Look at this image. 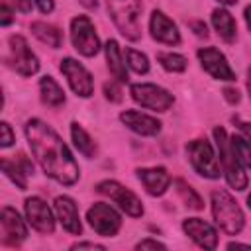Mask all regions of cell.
I'll list each match as a JSON object with an SVG mask.
<instances>
[{
  "label": "cell",
  "mask_w": 251,
  "mask_h": 251,
  "mask_svg": "<svg viewBox=\"0 0 251 251\" xmlns=\"http://www.w3.org/2000/svg\"><path fill=\"white\" fill-rule=\"evenodd\" d=\"M25 137L31 147V153L35 155L37 163L41 165L47 176L55 178L65 186H71L78 180V165L73 159L69 147L63 143V139L51 126L33 118L25 124Z\"/></svg>",
  "instance_id": "obj_1"
},
{
  "label": "cell",
  "mask_w": 251,
  "mask_h": 251,
  "mask_svg": "<svg viewBox=\"0 0 251 251\" xmlns=\"http://www.w3.org/2000/svg\"><path fill=\"white\" fill-rule=\"evenodd\" d=\"M108 14L126 39L141 37V2L139 0H106Z\"/></svg>",
  "instance_id": "obj_2"
},
{
  "label": "cell",
  "mask_w": 251,
  "mask_h": 251,
  "mask_svg": "<svg viewBox=\"0 0 251 251\" xmlns=\"http://www.w3.org/2000/svg\"><path fill=\"white\" fill-rule=\"evenodd\" d=\"M212 214H214L216 224L227 235H237L243 229V224H245L243 212L226 190L212 192Z\"/></svg>",
  "instance_id": "obj_3"
},
{
  "label": "cell",
  "mask_w": 251,
  "mask_h": 251,
  "mask_svg": "<svg viewBox=\"0 0 251 251\" xmlns=\"http://www.w3.org/2000/svg\"><path fill=\"white\" fill-rule=\"evenodd\" d=\"M214 139H216V145L220 151V161L224 165V175H226L227 184L235 190H245L247 188V175L243 173V165L237 161V157L231 149L229 137L222 126L214 129Z\"/></svg>",
  "instance_id": "obj_4"
},
{
  "label": "cell",
  "mask_w": 251,
  "mask_h": 251,
  "mask_svg": "<svg viewBox=\"0 0 251 251\" xmlns=\"http://www.w3.org/2000/svg\"><path fill=\"white\" fill-rule=\"evenodd\" d=\"M4 61L8 67H12L22 76H31L39 71V61L22 35L8 37V55Z\"/></svg>",
  "instance_id": "obj_5"
},
{
  "label": "cell",
  "mask_w": 251,
  "mask_h": 251,
  "mask_svg": "<svg viewBox=\"0 0 251 251\" xmlns=\"http://www.w3.org/2000/svg\"><path fill=\"white\" fill-rule=\"evenodd\" d=\"M186 155H188L194 171L200 176H206V178H218L220 176V163H218V157H216L210 141H206V139L188 141Z\"/></svg>",
  "instance_id": "obj_6"
},
{
  "label": "cell",
  "mask_w": 251,
  "mask_h": 251,
  "mask_svg": "<svg viewBox=\"0 0 251 251\" xmlns=\"http://www.w3.org/2000/svg\"><path fill=\"white\" fill-rule=\"evenodd\" d=\"M71 41L73 47L84 55V57H94L100 51V39L96 35V29L86 16H76L71 22Z\"/></svg>",
  "instance_id": "obj_7"
},
{
  "label": "cell",
  "mask_w": 251,
  "mask_h": 251,
  "mask_svg": "<svg viewBox=\"0 0 251 251\" xmlns=\"http://www.w3.org/2000/svg\"><path fill=\"white\" fill-rule=\"evenodd\" d=\"M129 94L137 104H141L143 108L155 110V112H167L175 102V98L169 90H165L157 84H151V82L131 84Z\"/></svg>",
  "instance_id": "obj_8"
},
{
  "label": "cell",
  "mask_w": 251,
  "mask_h": 251,
  "mask_svg": "<svg viewBox=\"0 0 251 251\" xmlns=\"http://www.w3.org/2000/svg\"><path fill=\"white\" fill-rule=\"evenodd\" d=\"M96 190L100 194L110 196L127 216H131V218H141L143 216V204H141V200L129 188L122 186L120 182H116V180H102V182L96 184Z\"/></svg>",
  "instance_id": "obj_9"
},
{
  "label": "cell",
  "mask_w": 251,
  "mask_h": 251,
  "mask_svg": "<svg viewBox=\"0 0 251 251\" xmlns=\"http://www.w3.org/2000/svg\"><path fill=\"white\" fill-rule=\"evenodd\" d=\"M86 220H88L90 227H92L96 233L104 235V237L116 235L118 229L122 227V218H120V214H118L112 206H108V204H104V202H96L94 206H90L88 212H86Z\"/></svg>",
  "instance_id": "obj_10"
},
{
  "label": "cell",
  "mask_w": 251,
  "mask_h": 251,
  "mask_svg": "<svg viewBox=\"0 0 251 251\" xmlns=\"http://www.w3.org/2000/svg\"><path fill=\"white\" fill-rule=\"evenodd\" d=\"M61 73L67 76L73 92L76 96H82V98H88L92 92H94V80H92V75L78 63L75 61L73 57H65L61 61Z\"/></svg>",
  "instance_id": "obj_11"
},
{
  "label": "cell",
  "mask_w": 251,
  "mask_h": 251,
  "mask_svg": "<svg viewBox=\"0 0 251 251\" xmlns=\"http://www.w3.org/2000/svg\"><path fill=\"white\" fill-rule=\"evenodd\" d=\"M200 65L206 73H210L218 80H235V73L231 71L226 55L218 51L216 47H202L198 49Z\"/></svg>",
  "instance_id": "obj_12"
},
{
  "label": "cell",
  "mask_w": 251,
  "mask_h": 251,
  "mask_svg": "<svg viewBox=\"0 0 251 251\" xmlns=\"http://www.w3.org/2000/svg\"><path fill=\"white\" fill-rule=\"evenodd\" d=\"M0 226H2V243L4 245L18 247L27 237V227H25L24 220L10 206L2 208V212H0Z\"/></svg>",
  "instance_id": "obj_13"
},
{
  "label": "cell",
  "mask_w": 251,
  "mask_h": 251,
  "mask_svg": "<svg viewBox=\"0 0 251 251\" xmlns=\"http://www.w3.org/2000/svg\"><path fill=\"white\" fill-rule=\"evenodd\" d=\"M25 210V218L31 224V227H35L41 233H53L55 229V220L51 214V208L39 198V196H31L25 200L24 204Z\"/></svg>",
  "instance_id": "obj_14"
},
{
  "label": "cell",
  "mask_w": 251,
  "mask_h": 251,
  "mask_svg": "<svg viewBox=\"0 0 251 251\" xmlns=\"http://www.w3.org/2000/svg\"><path fill=\"white\" fill-rule=\"evenodd\" d=\"M149 29H151V37L157 39L159 43L165 45H176L180 41V33L175 25V22L165 16L161 10H153L151 20H149Z\"/></svg>",
  "instance_id": "obj_15"
},
{
  "label": "cell",
  "mask_w": 251,
  "mask_h": 251,
  "mask_svg": "<svg viewBox=\"0 0 251 251\" xmlns=\"http://www.w3.org/2000/svg\"><path fill=\"white\" fill-rule=\"evenodd\" d=\"M182 229H184V233L196 245H200L204 249H216V245H218L216 229L210 224H206L204 220H200V218H186L182 222Z\"/></svg>",
  "instance_id": "obj_16"
},
{
  "label": "cell",
  "mask_w": 251,
  "mask_h": 251,
  "mask_svg": "<svg viewBox=\"0 0 251 251\" xmlns=\"http://www.w3.org/2000/svg\"><path fill=\"white\" fill-rule=\"evenodd\" d=\"M2 173H4L20 190H25V188H27V176L33 175V163H31L24 153H20L14 161L8 159V157H2Z\"/></svg>",
  "instance_id": "obj_17"
},
{
  "label": "cell",
  "mask_w": 251,
  "mask_h": 251,
  "mask_svg": "<svg viewBox=\"0 0 251 251\" xmlns=\"http://www.w3.org/2000/svg\"><path fill=\"white\" fill-rule=\"evenodd\" d=\"M55 212H57V218H59L63 229H67L73 235H80L82 224H80V218H78V208H76L73 198L57 196L55 198Z\"/></svg>",
  "instance_id": "obj_18"
},
{
  "label": "cell",
  "mask_w": 251,
  "mask_h": 251,
  "mask_svg": "<svg viewBox=\"0 0 251 251\" xmlns=\"http://www.w3.org/2000/svg\"><path fill=\"white\" fill-rule=\"evenodd\" d=\"M120 120L135 133L139 135H157L161 131V122L157 118H151L147 114H141L137 110H126L120 114Z\"/></svg>",
  "instance_id": "obj_19"
},
{
  "label": "cell",
  "mask_w": 251,
  "mask_h": 251,
  "mask_svg": "<svg viewBox=\"0 0 251 251\" xmlns=\"http://www.w3.org/2000/svg\"><path fill=\"white\" fill-rule=\"evenodd\" d=\"M137 178L143 182L147 192L151 196H161L167 192L171 184V175L167 173L165 167H153V169H137Z\"/></svg>",
  "instance_id": "obj_20"
},
{
  "label": "cell",
  "mask_w": 251,
  "mask_h": 251,
  "mask_svg": "<svg viewBox=\"0 0 251 251\" xmlns=\"http://www.w3.org/2000/svg\"><path fill=\"white\" fill-rule=\"evenodd\" d=\"M212 25L218 31V35L226 41V43H233L237 37V25L233 16L226 10V8H216L212 12Z\"/></svg>",
  "instance_id": "obj_21"
},
{
  "label": "cell",
  "mask_w": 251,
  "mask_h": 251,
  "mask_svg": "<svg viewBox=\"0 0 251 251\" xmlns=\"http://www.w3.org/2000/svg\"><path fill=\"white\" fill-rule=\"evenodd\" d=\"M104 53H106V61H108V69L114 75V78L118 82H127V69L126 63L122 59V51L116 39H108L104 45Z\"/></svg>",
  "instance_id": "obj_22"
},
{
  "label": "cell",
  "mask_w": 251,
  "mask_h": 251,
  "mask_svg": "<svg viewBox=\"0 0 251 251\" xmlns=\"http://www.w3.org/2000/svg\"><path fill=\"white\" fill-rule=\"evenodd\" d=\"M39 90H41V100L47 106L57 108V106L65 104V90L59 86V82L53 76H49V75L41 76L39 78Z\"/></svg>",
  "instance_id": "obj_23"
},
{
  "label": "cell",
  "mask_w": 251,
  "mask_h": 251,
  "mask_svg": "<svg viewBox=\"0 0 251 251\" xmlns=\"http://www.w3.org/2000/svg\"><path fill=\"white\" fill-rule=\"evenodd\" d=\"M31 33L41 43H45L53 49H59L63 45V33L57 25H51V24H45V22H33L31 24Z\"/></svg>",
  "instance_id": "obj_24"
},
{
  "label": "cell",
  "mask_w": 251,
  "mask_h": 251,
  "mask_svg": "<svg viewBox=\"0 0 251 251\" xmlns=\"http://www.w3.org/2000/svg\"><path fill=\"white\" fill-rule=\"evenodd\" d=\"M71 135H73V141H75V147L84 155V157H88V159H92L94 155H96V143L92 141V137L76 124V122H73L71 124Z\"/></svg>",
  "instance_id": "obj_25"
},
{
  "label": "cell",
  "mask_w": 251,
  "mask_h": 251,
  "mask_svg": "<svg viewBox=\"0 0 251 251\" xmlns=\"http://www.w3.org/2000/svg\"><path fill=\"white\" fill-rule=\"evenodd\" d=\"M173 184H175V188H176V194L182 198V202H184L190 210H202V208H204V202H202L200 194H198L186 180L176 178Z\"/></svg>",
  "instance_id": "obj_26"
},
{
  "label": "cell",
  "mask_w": 251,
  "mask_h": 251,
  "mask_svg": "<svg viewBox=\"0 0 251 251\" xmlns=\"http://www.w3.org/2000/svg\"><path fill=\"white\" fill-rule=\"evenodd\" d=\"M229 143H231V149H233L237 161L243 165V169H251V143L241 135L229 137Z\"/></svg>",
  "instance_id": "obj_27"
},
{
  "label": "cell",
  "mask_w": 251,
  "mask_h": 251,
  "mask_svg": "<svg viewBox=\"0 0 251 251\" xmlns=\"http://www.w3.org/2000/svg\"><path fill=\"white\" fill-rule=\"evenodd\" d=\"M157 61L169 73H182L186 69V57L178 53H157Z\"/></svg>",
  "instance_id": "obj_28"
},
{
  "label": "cell",
  "mask_w": 251,
  "mask_h": 251,
  "mask_svg": "<svg viewBox=\"0 0 251 251\" xmlns=\"http://www.w3.org/2000/svg\"><path fill=\"white\" fill-rule=\"evenodd\" d=\"M126 59H127V65H129V69L133 73L145 75L149 71V61H147V57L141 51H137V49H126Z\"/></svg>",
  "instance_id": "obj_29"
},
{
  "label": "cell",
  "mask_w": 251,
  "mask_h": 251,
  "mask_svg": "<svg viewBox=\"0 0 251 251\" xmlns=\"http://www.w3.org/2000/svg\"><path fill=\"white\" fill-rule=\"evenodd\" d=\"M104 96L110 102H122V90L118 82H104Z\"/></svg>",
  "instance_id": "obj_30"
},
{
  "label": "cell",
  "mask_w": 251,
  "mask_h": 251,
  "mask_svg": "<svg viewBox=\"0 0 251 251\" xmlns=\"http://www.w3.org/2000/svg\"><path fill=\"white\" fill-rule=\"evenodd\" d=\"M0 131H2L0 145H2V147H10V145L16 141V137H14V133H12L10 124H8V122H2V124H0Z\"/></svg>",
  "instance_id": "obj_31"
},
{
  "label": "cell",
  "mask_w": 251,
  "mask_h": 251,
  "mask_svg": "<svg viewBox=\"0 0 251 251\" xmlns=\"http://www.w3.org/2000/svg\"><path fill=\"white\" fill-rule=\"evenodd\" d=\"M12 20H14L12 6H10V4H6V2H2V4H0V24H2V25H10V24H12Z\"/></svg>",
  "instance_id": "obj_32"
},
{
  "label": "cell",
  "mask_w": 251,
  "mask_h": 251,
  "mask_svg": "<svg viewBox=\"0 0 251 251\" xmlns=\"http://www.w3.org/2000/svg\"><path fill=\"white\" fill-rule=\"evenodd\" d=\"M224 98H226L231 106H235V104H239L241 94H239V90H237V88H233V86H226V88H224Z\"/></svg>",
  "instance_id": "obj_33"
},
{
  "label": "cell",
  "mask_w": 251,
  "mask_h": 251,
  "mask_svg": "<svg viewBox=\"0 0 251 251\" xmlns=\"http://www.w3.org/2000/svg\"><path fill=\"white\" fill-rule=\"evenodd\" d=\"M2 2L10 4L12 8H16V10L24 12V14H29L31 12V0H2Z\"/></svg>",
  "instance_id": "obj_34"
},
{
  "label": "cell",
  "mask_w": 251,
  "mask_h": 251,
  "mask_svg": "<svg viewBox=\"0 0 251 251\" xmlns=\"http://www.w3.org/2000/svg\"><path fill=\"white\" fill-rule=\"evenodd\" d=\"M188 25L198 37H208V27H206V24L202 20H192V22H188Z\"/></svg>",
  "instance_id": "obj_35"
},
{
  "label": "cell",
  "mask_w": 251,
  "mask_h": 251,
  "mask_svg": "<svg viewBox=\"0 0 251 251\" xmlns=\"http://www.w3.org/2000/svg\"><path fill=\"white\" fill-rule=\"evenodd\" d=\"M135 249H167V245L161 241H155V239H141L135 245Z\"/></svg>",
  "instance_id": "obj_36"
},
{
  "label": "cell",
  "mask_w": 251,
  "mask_h": 251,
  "mask_svg": "<svg viewBox=\"0 0 251 251\" xmlns=\"http://www.w3.org/2000/svg\"><path fill=\"white\" fill-rule=\"evenodd\" d=\"M35 4H37V8H39L43 14H51L53 8H55L53 0H35Z\"/></svg>",
  "instance_id": "obj_37"
},
{
  "label": "cell",
  "mask_w": 251,
  "mask_h": 251,
  "mask_svg": "<svg viewBox=\"0 0 251 251\" xmlns=\"http://www.w3.org/2000/svg\"><path fill=\"white\" fill-rule=\"evenodd\" d=\"M71 249H100V251H104L106 247H104V245H98V243H88V241H84V243H75Z\"/></svg>",
  "instance_id": "obj_38"
},
{
  "label": "cell",
  "mask_w": 251,
  "mask_h": 251,
  "mask_svg": "<svg viewBox=\"0 0 251 251\" xmlns=\"http://www.w3.org/2000/svg\"><path fill=\"white\" fill-rule=\"evenodd\" d=\"M237 127L243 131V135H245L247 139H251V124H249V122H237Z\"/></svg>",
  "instance_id": "obj_39"
},
{
  "label": "cell",
  "mask_w": 251,
  "mask_h": 251,
  "mask_svg": "<svg viewBox=\"0 0 251 251\" xmlns=\"http://www.w3.org/2000/svg\"><path fill=\"white\" fill-rule=\"evenodd\" d=\"M80 4H82L84 8H88V10H92V8L98 6V0H80Z\"/></svg>",
  "instance_id": "obj_40"
},
{
  "label": "cell",
  "mask_w": 251,
  "mask_h": 251,
  "mask_svg": "<svg viewBox=\"0 0 251 251\" xmlns=\"http://www.w3.org/2000/svg\"><path fill=\"white\" fill-rule=\"evenodd\" d=\"M245 22H247V27L251 29V6L245 8Z\"/></svg>",
  "instance_id": "obj_41"
},
{
  "label": "cell",
  "mask_w": 251,
  "mask_h": 251,
  "mask_svg": "<svg viewBox=\"0 0 251 251\" xmlns=\"http://www.w3.org/2000/svg\"><path fill=\"white\" fill-rule=\"evenodd\" d=\"M247 90H249V96H251V69L247 71Z\"/></svg>",
  "instance_id": "obj_42"
},
{
  "label": "cell",
  "mask_w": 251,
  "mask_h": 251,
  "mask_svg": "<svg viewBox=\"0 0 251 251\" xmlns=\"http://www.w3.org/2000/svg\"><path fill=\"white\" fill-rule=\"evenodd\" d=\"M220 4H226V6H231V4H235L237 0H218Z\"/></svg>",
  "instance_id": "obj_43"
},
{
  "label": "cell",
  "mask_w": 251,
  "mask_h": 251,
  "mask_svg": "<svg viewBox=\"0 0 251 251\" xmlns=\"http://www.w3.org/2000/svg\"><path fill=\"white\" fill-rule=\"evenodd\" d=\"M247 206H249V208H251V194H249V196H247Z\"/></svg>",
  "instance_id": "obj_44"
}]
</instances>
